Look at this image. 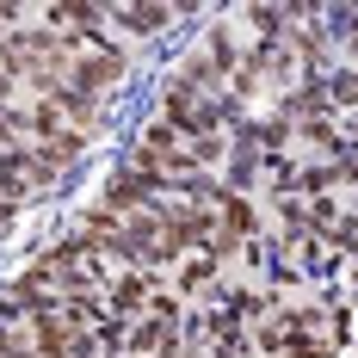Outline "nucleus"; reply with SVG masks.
<instances>
[{
  "mask_svg": "<svg viewBox=\"0 0 358 358\" xmlns=\"http://www.w3.org/2000/svg\"><path fill=\"white\" fill-rule=\"evenodd\" d=\"M155 296H161V278L155 272H117L106 285V309L117 322H143L148 309H155Z\"/></svg>",
  "mask_w": 358,
  "mask_h": 358,
  "instance_id": "obj_1",
  "label": "nucleus"
},
{
  "mask_svg": "<svg viewBox=\"0 0 358 358\" xmlns=\"http://www.w3.org/2000/svg\"><path fill=\"white\" fill-rule=\"evenodd\" d=\"M155 192H161L155 179H143V173H130V167H124L117 179H106L99 204H106L111 216H143V210H155Z\"/></svg>",
  "mask_w": 358,
  "mask_h": 358,
  "instance_id": "obj_2",
  "label": "nucleus"
},
{
  "mask_svg": "<svg viewBox=\"0 0 358 358\" xmlns=\"http://www.w3.org/2000/svg\"><path fill=\"white\" fill-rule=\"evenodd\" d=\"M222 290V266H216L210 253H185L173 266V296L179 303H198V296H216Z\"/></svg>",
  "mask_w": 358,
  "mask_h": 358,
  "instance_id": "obj_3",
  "label": "nucleus"
},
{
  "mask_svg": "<svg viewBox=\"0 0 358 358\" xmlns=\"http://www.w3.org/2000/svg\"><path fill=\"white\" fill-rule=\"evenodd\" d=\"M173 19H179V6H111V25H130V31H143V37L167 31Z\"/></svg>",
  "mask_w": 358,
  "mask_h": 358,
  "instance_id": "obj_4",
  "label": "nucleus"
},
{
  "mask_svg": "<svg viewBox=\"0 0 358 358\" xmlns=\"http://www.w3.org/2000/svg\"><path fill=\"white\" fill-rule=\"evenodd\" d=\"M327 106H358V69L327 74Z\"/></svg>",
  "mask_w": 358,
  "mask_h": 358,
  "instance_id": "obj_5",
  "label": "nucleus"
}]
</instances>
